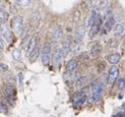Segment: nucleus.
Instances as JSON below:
<instances>
[{
	"mask_svg": "<svg viewBox=\"0 0 125 117\" xmlns=\"http://www.w3.org/2000/svg\"><path fill=\"white\" fill-rule=\"evenodd\" d=\"M79 49H80V45H79V43L73 41L72 44H71V47H70V51H71V52H76V51H78Z\"/></svg>",
	"mask_w": 125,
	"mask_h": 117,
	"instance_id": "26",
	"label": "nucleus"
},
{
	"mask_svg": "<svg viewBox=\"0 0 125 117\" xmlns=\"http://www.w3.org/2000/svg\"><path fill=\"white\" fill-rule=\"evenodd\" d=\"M19 84H20V86H22V82H23V74L22 73H19Z\"/></svg>",
	"mask_w": 125,
	"mask_h": 117,
	"instance_id": "34",
	"label": "nucleus"
},
{
	"mask_svg": "<svg viewBox=\"0 0 125 117\" xmlns=\"http://www.w3.org/2000/svg\"><path fill=\"white\" fill-rule=\"evenodd\" d=\"M51 59V43L45 42L42 49V61L44 65L48 64Z\"/></svg>",
	"mask_w": 125,
	"mask_h": 117,
	"instance_id": "2",
	"label": "nucleus"
},
{
	"mask_svg": "<svg viewBox=\"0 0 125 117\" xmlns=\"http://www.w3.org/2000/svg\"><path fill=\"white\" fill-rule=\"evenodd\" d=\"M80 17H81V14H80V11H75V13H74V17H73V20H74V22H78L79 20H80Z\"/></svg>",
	"mask_w": 125,
	"mask_h": 117,
	"instance_id": "31",
	"label": "nucleus"
},
{
	"mask_svg": "<svg viewBox=\"0 0 125 117\" xmlns=\"http://www.w3.org/2000/svg\"><path fill=\"white\" fill-rule=\"evenodd\" d=\"M86 91L85 90H82L78 93H76L74 96H73V102H74V105L75 106H80L82 105L85 100H86Z\"/></svg>",
	"mask_w": 125,
	"mask_h": 117,
	"instance_id": "6",
	"label": "nucleus"
},
{
	"mask_svg": "<svg viewBox=\"0 0 125 117\" xmlns=\"http://www.w3.org/2000/svg\"><path fill=\"white\" fill-rule=\"evenodd\" d=\"M0 33H1L2 37L4 38V39L7 42H9L11 40V33H10V30H9V28L7 27L6 24L0 25Z\"/></svg>",
	"mask_w": 125,
	"mask_h": 117,
	"instance_id": "10",
	"label": "nucleus"
},
{
	"mask_svg": "<svg viewBox=\"0 0 125 117\" xmlns=\"http://www.w3.org/2000/svg\"><path fill=\"white\" fill-rule=\"evenodd\" d=\"M84 4H85V6H86L87 8H89V9H91V8L93 7V1H92V0H85Z\"/></svg>",
	"mask_w": 125,
	"mask_h": 117,
	"instance_id": "32",
	"label": "nucleus"
},
{
	"mask_svg": "<svg viewBox=\"0 0 125 117\" xmlns=\"http://www.w3.org/2000/svg\"><path fill=\"white\" fill-rule=\"evenodd\" d=\"M125 32V28L122 24H117L115 27H114V30H113V35L115 37H120L124 34Z\"/></svg>",
	"mask_w": 125,
	"mask_h": 117,
	"instance_id": "17",
	"label": "nucleus"
},
{
	"mask_svg": "<svg viewBox=\"0 0 125 117\" xmlns=\"http://www.w3.org/2000/svg\"><path fill=\"white\" fill-rule=\"evenodd\" d=\"M3 47H4V42H3L2 38L0 37V50H2V49H3Z\"/></svg>",
	"mask_w": 125,
	"mask_h": 117,
	"instance_id": "33",
	"label": "nucleus"
},
{
	"mask_svg": "<svg viewBox=\"0 0 125 117\" xmlns=\"http://www.w3.org/2000/svg\"><path fill=\"white\" fill-rule=\"evenodd\" d=\"M120 59H121V56L118 53H113V54H110L107 56V61L112 65L117 64L120 61Z\"/></svg>",
	"mask_w": 125,
	"mask_h": 117,
	"instance_id": "15",
	"label": "nucleus"
},
{
	"mask_svg": "<svg viewBox=\"0 0 125 117\" xmlns=\"http://www.w3.org/2000/svg\"><path fill=\"white\" fill-rule=\"evenodd\" d=\"M39 55H40V47L37 46V47L32 51V53L29 55V59H30V61H31V62H35V61L38 59Z\"/></svg>",
	"mask_w": 125,
	"mask_h": 117,
	"instance_id": "18",
	"label": "nucleus"
},
{
	"mask_svg": "<svg viewBox=\"0 0 125 117\" xmlns=\"http://www.w3.org/2000/svg\"><path fill=\"white\" fill-rule=\"evenodd\" d=\"M38 41H39V35L38 34H35L32 38H31L28 45L25 47V50H26V54L29 56L31 53H32V51L38 46Z\"/></svg>",
	"mask_w": 125,
	"mask_h": 117,
	"instance_id": "5",
	"label": "nucleus"
},
{
	"mask_svg": "<svg viewBox=\"0 0 125 117\" xmlns=\"http://www.w3.org/2000/svg\"><path fill=\"white\" fill-rule=\"evenodd\" d=\"M121 114H125V103L121 107Z\"/></svg>",
	"mask_w": 125,
	"mask_h": 117,
	"instance_id": "35",
	"label": "nucleus"
},
{
	"mask_svg": "<svg viewBox=\"0 0 125 117\" xmlns=\"http://www.w3.org/2000/svg\"><path fill=\"white\" fill-rule=\"evenodd\" d=\"M115 25V18L114 17H108V19L106 20V22L104 23V34L108 33L109 31L112 30V28Z\"/></svg>",
	"mask_w": 125,
	"mask_h": 117,
	"instance_id": "12",
	"label": "nucleus"
},
{
	"mask_svg": "<svg viewBox=\"0 0 125 117\" xmlns=\"http://www.w3.org/2000/svg\"><path fill=\"white\" fill-rule=\"evenodd\" d=\"M32 20H33V22L35 24H38L39 23V21H40V12L39 11L33 12V14H32Z\"/></svg>",
	"mask_w": 125,
	"mask_h": 117,
	"instance_id": "24",
	"label": "nucleus"
},
{
	"mask_svg": "<svg viewBox=\"0 0 125 117\" xmlns=\"http://www.w3.org/2000/svg\"><path fill=\"white\" fill-rule=\"evenodd\" d=\"M62 36H63V32H62V28L61 27H56L54 29V31L52 33V40L54 42H58L61 40Z\"/></svg>",
	"mask_w": 125,
	"mask_h": 117,
	"instance_id": "13",
	"label": "nucleus"
},
{
	"mask_svg": "<svg viewBox=\"0 0 125 117\" xmlns=\"http://www.w3.org/2000/svg\"><path fill=\"white\" fill-rule=\"evenodd\" d=\"M8 70V65L4 63H0V73H4Z\"/></svg>",
	"mask_w": 125,
	"mask_h": 117,
	"instance_id": "29",
	"label": "nucleus"
},
{
	"mask_svg": "<svg viewBox=\"0 0 125 117\" xmlns=\"http://www.w3.org/2000/svg\"><path fill=\"white\" fill-rule=\"evenodd\" d=\"M5 95H6V97L9 98V99H11V98L15 95V89H14V87H12V86H7L6 88H5Z\"/></svg>",
	"mask_w": 125,
	"mask_h": 117,
	"instance_id": "19",
	"label": "nucleus"
},
{
	"mask_svg": "<svg viewBox=\"0 0 125 117\" xmlns=\"http://www.w3.org/2000/svg\"><path fill=\"white\" fill-rule=\"evenodd\" d=\"M12 27L13 30L17 34H21L24 30V19L21 16H15L12 20Z\"/></svg>",
	"mask_w": 125,
	"mask_h": 117,
	"instance_id": "3",
	"label": "nucleus"
},
{
	"mask_svg": "<svg viewBox=\"0 0 125 117\" xmlns=\"http://www.w3.org/2000/svg\"><path fill=\"white\" fill-rule=\"evenodd\" d=\"M12 56L15 60H20L21 59V51L17 48H15L13 51H12Z\"/></svg>",
	"mask_w": 125,
	"mask_h": 117,
	"instance_id": "23",
	"label": "nucleus"
},
{
	"mask_svg": "<svg viewBox=\"0 0 125 117\" xmlns=\"http://www.w3.org/2000/svg\"><path fill=\"white\" fill-rule=\"evenodd\" d=\"M16 4H18L19 6H22V7H29L32 3V0H15Z\"/></svg>",
	"mask_w": 125,
	"mask_h": 117,
	"instance_id": "21",
	"label": "nucleus"
},
{
	"mask_svg": "<svg viewBox=\"0 0 125 117\" xmlns=\"http://www.w3.org/2000/svg\"><path fill=\"white\" fill-rule=\"evenodd\" d=\"M102 50H103V46L100 43H96V44H94L93 47L91 48L90 54H91L92 57H97L102 53Z\"/></svg>",
	"mask_w": 125,
	"mask_h": 117,
	"instance_id": "14",
	"label": "nucleus"
},
{
	"mask_svg": "<svg viewBox=\"0 0 125 117\" xmlns=\"http://www.w3.org/2000/svg\"><path fill=\"white\" fill-rule=\"evenodd\" d=\"M108 6V0H101L100 1V8L101 9H105Z\"/></svg>",
	"mask_w": 125,
	"mask_h": 117,
	"instance_id": "28",
	"label": "nucleus"
},
{
	"mask_svg": "<svg viewBox=\"0 0 125 117\" xmlns=\"http://www.w3.org/2000/svg\"><path fill=\"white\" fill-rule=\"evenodd\" d=\"M85 82H86V77L85 76H80L76 81V87L77 88H81L85 84Z\"/></svg>",
	"mask_w": 125,
	"mask_h": 117,
	"instance_id": "22",
	"label": "nucleus"
},
{
	"mask_svg": "<svg viewBox=\"0 0 125 117\" xmlns=\"http://www.w3.org/2000/svg\"><path fill=\"white\" fill-rule=\"evenodd\" d=\"M0 112H1V113H4V114H6V113L8 112L6 105L3 104V103H1V102H0Z\"/></svg>",
	"mask_w": 125,
	"mask_h": 117,
	"instance_id": "30",
	"label": "nucleus"
},
{
	"mask_svg": "<svg viewBox=\"0 0 125 117\" xmlns=\"http://www.w3.org/2000/svg\"><path fill=\"white\" fill-rule=\"evenodd\" d=\"M28 37V28H24L23 32L21 33V39H22V42L27 39Z\"/></svg>",
	"mask_w": 125,
	"mask_h": 117,
	"instance_id": "27",
	"label": "nucleus"
},
{
	"mask_svg": "<svg viewBox=\"0 0 125 117\" xmlns=\"http://www.w3.org/2000/svg\"><path fill=\"white\" fill-rule=\"evenodd\" d=\"M102 26H103V18L100 16L95 22H94V24H93L92 27H91V30H90V38L96 37V36L99 34Z\"/></svg>",
	"mask_w": 125,
	"mask_h": 117,
	"instance_id": "4",
	"label": "nucleus"
},
{
	"mask_svg": "<svg viewBox=\"0 0 125 117\" xmlns=\"http://www.w3.org/2000/svg\"><path fill=\"white\" fill-rule=\"evenodd\" d=\"M117 88L119 90H123L125 88V79L124 78H120L117 81Z\"/></svg>",
	"mask_w": 125,
	"mask_h": 117,
	"instance_id": "25",
	"label": "nucleus"
},
{
	"mask_svg": "<svg viewBox=\"0 0 125 117\" xmlns=\"http://www.w3.org/2000/svg\"><path fill=\"white\" fill-rule=\"evenodd\" d=\"M63 58H64V56H63V52H62V48L57 47L54 51V54H53V64L58 65L62 61Z\"/></svg>",
	"mask_w": 125,
	"mask_h": 117,
	"instance_id": "11",
	"label": "nucleus"
},
{
	"mask_svg": "<svg viewBox=\"0 0 125 117\" xmlns=\"http://www.w3.org/2000/svg\"><path fill=\"white\" fill-rule=\"evenodd\" d=\"M73 42V39H72V37L68 36L66 37L64 42H63V45H62V52H63V56L66 57L68 55V53L70 52V47H71V44Z\"/></svg>",
	"mask_w": 125,
	"mask_h": 117,
	"instance_id": "9",
	"label": "nucleus"
},
{
	"mask_svg": "<svg viewBox=\"0 0 125 117\" xmlns=\"http://www.w3.org/2000/svg\"><path fill=\"white\" fill-rule=\"evenodd\" d=\"M85 34H86V30H85V27L83 25H80L76 28V31H75V42L80 43L84 38H85Z\"/></svg>",
	"mask_w": 125,
	"mask_h": 117,
	"instance_id": "8",
	"label": "nucleus"
},
{
	"mask_svg": "<svg viewBox=\"0 0 125 117\" xmlns=\"http://www.w3.org/2000/svg\"><path fill=\"white\" fill-rule=\"evenodd\" d=\"M78 67V61L76 59H71L68 63H67V66H66V70L67 72L69 73H72L74 72Z\"/></svg>",
	"mask_w": 125,
	"mask_h": 117,
	"instance_id": "16",
	"label": "nucleus"
},
{
	"mask_svg": "<svg viewBox=\"0 0 125 117\" xmlns=\"http://www.w3.org/2000/svg\"><path fill=\"white\" fill-rule=\"evenodd\" d=\"M124 42H125V38H124Z\"/></svg>",
	"mask_w": 125,
	"mask_h": 117,
	"instance_id": "37",
	"label": "nucleus"
},
{
	"mask_svg": "<svg viewBox=\"0 0 125 117\" xmlns=\"http://www.w3.org/2000/svg\"><path fill=\"white\" fill-rule=\"evenodd\" d=\"M118 76H119V70H118V68L115 67V66L111 67L110 70H109V72H108V76H107V84L110 85V86L113 85L115 83V81L117 80Z\"/></svg>",
	"mask_w": 125,
	"mask_h": 117,
	"instance_id": "7",
	"label": "nucleus"
},
{
	"mask_svg": "<svg viewBox=\"0 0 125 117\" xmlns=\"http://www.w3.org/2000/svg\"><path fill=\"white\" fill-rule=\"evenodd\" d=\"M3 8H4V3L0 0V9H3Z\"/></svg>",
	"mask_w": 125,
	"mask_h": 117,
	"instance_id": "36",
	"label": "nucleus"
},
{
	"mask_svg": "<svg viewBox=\"0 0 125 117\" xmlns=\"http://www.w3.org/2000/svg\"><path fill=\"white\" fill-rule=\"evenodd\" d=\"M8 20V13L4 9H0V25L5 24Z\"/></svg>",
	"mask_w": 125,
	"mask_h": 117,
	"instance_id": "20",
	"label": "nucleus"
},
{
	"mask_svg": "<svg viewBox=\"0 0 125 117\" xmlns=\"http://www.w3.org/2000/svg\"><path fill=\"white\" fill-rule=\"evenodd\" d=\"M104 91V85L100 81H95L92 84V98L93 100H99Z\"/></svg>",
	"mask_w": 125,
	"mask_h": 117,
	"instance_id": "1",
	"label": "nucleus"
}]
</instances>
